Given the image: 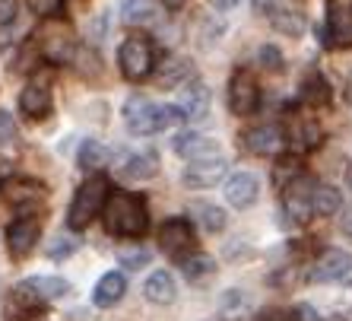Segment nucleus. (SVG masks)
I'll list each match as a JSON object with an SVG mask.
<instances>
[{"instance_id":"obj_25","label":"nucleus","mask_w":352,"mask_h":321,"mask_svg":"<svg viewBox=\"0 0 352 321\" xmlns=\"http://www.w3.org/2000/svg\"><path fill=\"white\" fill-rule=\"evenodd\" d=\"M76 165H80L82 172H98V169L108 165V149L98 141H82L80 153H76Z\"/></svg>"},{"instance_id":"obj_16","label":"nucleus","mask_w":352,"mask_h":321,"mask_svg":"<svg viewBox=\"0 0 352 321\" xmlns=\"http://www.w3.org/2000/svg\"><path fill=\"white\" fill-rule=\"evenodd\" d=\"M178 108L188 121H200V118H206V112H210V90H206L200 80H188L184 83V90H181Z\"/></svg>"},{"instance_id":"obj_13","label":"nucleus","mask_w":352,"mask_h":321,"mask_svg":"<svg viewBox=\"0 0 352 321\" xmlns=\"http://www.w3.org/2000/svg\"><path fill=\"white\" fill-rule=\"evenodd\" d=\"M41 54L54 64H67L70 58H76V41L67 32L64 25H48L41 32Z\"/></svg>"},{"instance_id":"obj_45","label":"nucleus","mask_w":352,"mask_h":321,"mask_svg":"<svg viewBox=\"0 0 352 321\" xmlns=\"http://www.w3.org/2000/svg\"><path fill=\"white\" fill-rule=\"evenodd\" d=\"M162 3H165V7H168V10H178L181 3H184V0H162Z\"/></svg>"},{"instance_id":"obj_27","label":"nucleus","mask_w":352,"mask_h":321,"mask_svg":"<svg viewBox=\"0 0 352 321\" xmlns=\"http://www.w3.org/2000/svg\"><path fill=\"white\" fill-rule=\"evenodd\" d=\"M343 207V194L333 185H314V214L320 216H333Z\"/></svg>"},{"instance_id":"obj_19","label":"nucleus","mask_w":352,"mask_h":321,"mask_svg":"<svg viewBox=\"0 0 352 321\" xmlns=\"http://www.w3.org/2000/svg\"><path fill=\"white\" fill-rule=\"evenodd\" d=\"M153 74H156V83L162 90H172V86H181L184 80H190L194 67L184 58H178V54H165L162 61H156V70H153Z\"/></svg>"},{"instance_id":"obj_23","label":"nucleus","mask_w":352,"mask_h":321,"mask_svg":"<svg viewBox=\"0 0 352 321\" xmlns=\"http://www.w3.org/2000/svg\"><path fill=\"white\" fill-rule=\"evenodd\" d=\"M190 220L204 232H222L226 229V214L216 204H190Z\"/></svg>"},{"instance_id":"obj_42","label":"nucleus","mask_w":352,"mask_h":321,"mask_svg":"<svg viewBox=\"0 0 352 321\" xmlns=\"http://www.w3.org/2000/svg\"><path fill=\"white\" fill-rule=\"evenodd\" d=\"M254 321H289V318L283 315V309H263V312L257 315Z\"/></svg>"},{"instance_id":"obj_41","label":"nucleus","mask_w":352,"mask_h":321,"mask_svg":"<svg viewBox=\"0 0 352 321\" xmlns=\"http://www.w3.org/2000/svg\"><path fill=\"white\" fill-rule=\"evenodd\" d=\"M292 318L295 321H320V315H318V309H314V305H295Z\"/></svg>"},{"instance_id":"obj_17","label":"nucleus","mask_w":352,"mask_h":321,"mask_svg":"<svg viewBox=\"0 0 352 321\" xmlns=\"http://www.w3.org/2000/svg\"><path fill=\"white\" fill-rule=\"evenodd\" d=\"M19 112H23L29 121L48 118L51 115V90L45 83H29V86L19 92Z\"/></svg>"},{"instance_id":"obj_44","label":"nucleus","mask_w":352,"mask_h":321,"mask_svg":"<svg viewBox=\"0 0 352 321\" xmlns=\"http://www.w3.org/2000/svg\"><path fill=\"white\" fill-rule=\"evenodd\" d=\"M219 10H232V7H238V0H213Z\"/></svg>"},{"instance_id":"obj_35","label":"nucleus","mask_w":352,"mask_h":321,"mask_svg":"<svg viewBox=\"0 0 352 321\" xmlns=\"http://www.w3.org/2000/svg\"><path fill=\"white\" fill-rule=\"evenodd\" d=\"M118 261L127 267V271H140V267H146L149 264V251H143V248H124L121 255H118Z\"/></svg>"},{"instance_id":"obj_39","label":"nucleus","mask_w":352,"mask_h":321,"mask_svg":"<svg viewBox=\"0 0 352 321\" xmlns=\"http://www.w3.org/2000/svg\"><path fill=\"white\" fill-rule=\"evenodd\" d=\"M70 251H74V242H70V239H54V242H51V248H48V258L60 261V258H67Z\"/></svg>"},{"instance_id":"obj_8","label":"nucleus","mask_w":352,"mask_h":321,"mask_svg":"<svg viewBox=\"0 0 352 321\" xmlns=\"http://www.w3.org/2000/svg\"><path fill=\"white\" fill-rule=\"evenodd\" d=\"M314 283H349L352 280V255L343 248H330L314 261L311 273Z\"/></svg>"},{"instance_id":"obj_2","label":"nucleus","mask_w":352,"mask_h":321,"mask_svg":"<svg viewBox=\"0 0 352 321\" xmlns=\"http://www.w3.org/2000/svg\"><path fill=\"white\" fill-rule=\"evenodd\" d=\"M108 194H111V191H108V178H102V175L92 172V178L82 181L80 191L74 194V204H70V210H67V226H70L74 232H82L98 214H102V210H105Z\"/></svg>"},{"instance_id":"obj_32","label":"nucleus","mask_w":352,"mask_h":321,"mask_svg":"<svg viewBox=\"0 0 352 321\" xmlns=\"http://www.w3.org/2000/svg\"><path fill=\"white\" fill-rule=\"evenodd\" d=\"M295 143H298V149H314L320 143V127L314 121H302L295 131Z\"/></svg>"},{"instance_id":"obj_26","label":"nucleus","mask_w":352,"mask_h":321,"mask_svg":"<svg viewBox=\"0 0 352 321\" xmlns=\"http://www.w3.org/2000/svg\"><path fill=\"white\" fill-rule=\"evenodd\" d=\"M181 273H184L190 283H204L206 277H213L216 273V261L210 255H204V251H194L190 258L181 261Z\"/></svg>"},{"instance_id":"obj_33","label":"nucleus","mask_w":352,"mask_h":321,"mask_svg":"<svg viewBox=\"0 0 352 321\" xmlns=\"http://www.w3.org/2000/svg\"><path fill=\"white\" fill-rule=\"evenodd\" d=\"M124 19L127 23H143V19L153 17V7H149V0H124Z\"/></svg>"},{"instance_id":"obj_30","label":"nucleus","mask_w":352,"mask_h":321,"mask_svg":"<svg viewBox=\"0 0 352 321\" xmlns=\"http://www.w3.org/2000/svg\"><path fill=\"white\" fill-rule=\"evenodd\" d=\"M181 121H188V118L181 115L178 105H159L156 102V108H153V127H156V134L168 131V127H175V124H181Z\"/></svg>"},{"instance_id":"obj_46","label":"nucleus","mask_w":352,"mask_h":321,"mask_svg":"<svg viewBox=\"0 0 352 321\" xmlns=\"http://www.w3.org/2000/svg\"><path fill=\"white\" fill-rule=\"evenodd\" d=\"M349 102H352V80H349Z\"/></svg>"},{"instance_id":"obj_9","label":"nucleus","mask_w":352,"mask_h":321,"mask_svg":"<svg viewBox=\"0 0 352 321\" xmlns=\"http://www.w3.org/2000/svg\"><path fill=\"white\" fill-rule=\"evenodd\" d=\"M38 236H41L38 216H16V220L7 226L10 258H13V261H23V258H29V251L38 245Z\"/></svg>"},{"instance_id":"obj_15","label":"nucleus","mask_w":352,"mask_h":321,"mask_svg":"<svg viewBox=\"0 0 352 321\" xmlns=\"http://www.w3.org/2000/svg\"><path fill=\"white\" fill-rule=\"evenodd\" d=\"M153 102L143 99V96H131V99L124 102L121 115H124V124H127V131L137 134V137H146V134H156L153 127Z\"/></svg>"},{"instance_id":"obj_31","label":"nucleus","mask_w":352,"mask_h":321,"mask_svg":"<svg viewBox=\"0 0 352 321\" xmlns=\"http://www.w3.org/2000/svg\"><path fill=\"white\" fill-rule=\"evenodd\" d=\"M298 175H302V163H298L295 156H286L283 163H276V169H273V178H276L279 188H286L289 181L298 178Z\"/></svg>"},{"instance_id":"obj_14","label":"nucleus","mask_w":352,"mask_h":321,"mask_svg":"<svg viewBox=\"0 0 352 321\" xmlns=\"http://www.w3.org/2000/svg\"><path fill=\"white\" fill-rule=\"evenodd\" d=\"M226 200H229L235 210H245V207H251L257 200V194H261V185H257V175L254 172H232L229 178H226Z\"/></svg>"},{"instance_id":"obj_10","label":"nucleus","mask_w":352,"mask_h":321,"mask_svg":"<svg viewBox=\"0 0 352 321\" xmlns=\"http://www.w3.org/2000/svg\"><path fill=\"white\" fill-rule=\"evenodd\" d=\"M181 181H184V188H213V185L226 181V159H222V153L204 156V159H190Z\"/></svg>"},{"instance_id":"obj_40","label":"nucleus","mask_w":352,"mask_h":321,"mask_svg":"<svg viewBox=\"0 0 352 321\" xmlns=\"http://www.w3.org/2000/svg\"><path fill=\"white\" fill-rule=\"evenodd\" d=\"M16 10H19V0H0V25H10L16 19Z\"/></svg>"},{"instance_id":"obj_37","label":"nucleus","mask_w":352,"mask_h":321,"mask_svg":"<svg viewBox=\"0 0 352 321\" xmlns=\"http://www.w3.org/2000/svg\"><path fill=\"white\" fill-rule=\"evenodd\" d=\"M257 61H261V67H267L270 74L283 70V54H279V48H273V45H263L261 54H257Z\"/></svg>"},{"instance_id":"obj_22","label":"nucleus","mask_w":352,"mask_h":321,"mask_svg":"<svg viewBox=\"0 0 352 321\" xmlns=\"http://www.w3.org/2000/svg\"><path fill=\"white\" fill-rule=\"evenodd\" d=\"M298 96H302L305 105L320 108V105H327V102H330L333 90H330V83L324 80L320 74H308V76L302 80V90H298Z\"/></svg>"},{"instance_id":"obj_36","label":"nucleus","mask_w":352,"mask_h":321,"mask_svg":"<svg viewBox=\"0 0 352 321\" xmlns=\"http://www.w3.org/2000/svg\"><path fill=\"white\" fill-rule=\"evenodd\" d=\"M254 10L263 13V17H276V13L295 10V0H254Z\"/></svg>"},{"instance_id":"obj_7","label":"nucleus","mask_w":352,"mask_h":321,"mask_svg":"<svg viewBox=\"0 0 352 321\" xmlns=\"http://www.w3.org/2000/svg\"><path fill=\"white\" fill-rule=\"evenodd\" d=\"M286 131L276 124H261V127H248L241 134V147L251 156H279L286 149Z\"/></svg>"},{"instance_id":"obj_21","label":"nucleus","mask_w":352,"mask_h":321,"mask_svg":"<svg viewBox=\"0 0 352 321\" xmlns=\"http://www.w3.org/2000/svg\"><path fill=\"white\" fill-rule=\"evenodd\" d=\"M124 293H127V280H124V273H118V271L102 273L98 283H96V289H92V302H96L98 309H108V305L121 302Z\"/></svg>"},{"instance_id":"obj_18","label":"nucleus","mask_w":352,"mask_h":321,"mask_svg":"<svg viewBox=\"0 0 352 321\" xmlns=\"http://www.w3.org/2000/svg\"><path fill=\"white\" fill-rule=\"evenodd\" d=\"M172 149L184 159H204V156H216V153H219V143H216L213 137H204V134H197V131H184L181 137H175Z\"/></svg>"},{"instance_id":"obj_29","label":"nucleus","mask_w":352,"mask_h":321,"mask_svg":"<svg viewBox=\"0 0 352 321\" xmlns=\"http://www.w3.org/2000/svg\"><path fill=\"white\" fill-rule=\"evenodd\" d=\"M270 19H273V29H276V32H286V35H292V39H298V35L308 29V23H305V17L298 10H286V13H276V17H270Z\"/></svg>"},{"instance_id":"obj_1","label":"nucleus","mask_w":352,"mask_h":321,"mask_svg":"<svg viewBox=\"0 0 352 321\" xmlns=\"http://www.w3.org/2000/svg\"><path fill=\"white\" fill-rule=\"evenodd\" d=\"M102 222H105V232H111V236L140 239L149 229L146 200L140 194H131V191H111L105 200V210H102Z\"/></svg>"},{"instance_id":"obj_11","label":"nucleus","mask_w":352,"mask_h":321,"mask_svg":"<svg viewBox=\"0 0 352 321\" xmlns=\"http://www.w3.org/2000/svg\"><path fill=\"white\" fill-rule=\"evenodd\" d=\"M327 41L333 48H352V0H327Z\"/></svg>"},{"instance_id":"obj_28","label":"nucleus","mask_w":352,"mask_h":321,"mask_svg":"<svg viewBox=\"0 0 352 321\" xmlns=\"http://www.w3.org/2000/svg\"><path fill=\"white\" fill-rule=\"evenodd\" d=\"M29 283L41 296V302H54V299L67 296V289H70V283L64 277H29Z\"/></svg>"},{"instance_id":"obj_3","label":"nucleus","mask_w":352,"mask_h":321,"mask_svg":"<svg viewBox=\"0 0 352 321\" xmlns=\"http://www.w3.org/2000/svg\"><path fill=\"white\" fill-rule=\"evenodd\" d=\"M118 67H121L124 80H131V83H140V80H146V76H153V70H156L153 41H149L146 35H131V39L121 45V51H118Z\"/></svg>"},{"instance_id":"obj_34","label":"nucleus","mask_w":352,"mask_h":321,"mask_svg":"<svg viewBox=\"0 0 352 321\" xmlns=\"http://www.w3.org/2000/svg\"><path fill=\"white\" fill-rule=\"evenodd\" d=\"M25 3H29V10H32L35 17H41V19L58 17L60 10H64V0H25Z\"/></svg>"},{"instance_id":"obj_38","label":"nucleus","mask_w":352,"mask_h":321,"mask_svg":"<svg viewBox=\"0 0 352 321\" xmlns=\"http://www.w3.org/2000/svg\"><path fill=\"white\" fill-rule=\"evenodd\" d=\"M13 141H16V121L10 112L0 108V147H10Z\"/></svg>"},{"instance_id":"obj_20","label":"nucleus","mask_w":352,"mask_h":321,"mask_svg":"<svg viewBox=\"0 0 352 321\" xmlns=\"http://www.w3.org/2000/svg\"><path fill=\"white\" fill-rule=\"evenodd\" d=\"M143 296L153 305H172L178 296V287H175V277L168 271H153L143 283Z\"/></svg>"},{"instance_id":"obj_24","label":"nucleus","mask_w":352,"mask_h":321,"mask_svg":"<svg viewBox=\"0 0 352 321\" xmlns=\"http://www.w3.org/2000/svg\"><path fill=\"white\" fill-rule=\"evenodd\" d=\"M159 169V156L156 153H131L121 163V175L124 178H149Z\"/></svg>"},{"instance_id":"obj_43","label":"nucleus","mask_w":352,"mask_h":321,"mask_svg":"<svg viewBox=\"0 0 352 321\" xmlns=\"http://www.w3.org/2000/svg\"><path fill=\"white\" fill-rule=\"evenodd\" d=\"M343 232H346V236H349V239H352V207H349V210H346V214H343Z\"/></svg>"},{"instance_id":"obj_12","label":"nucleus","mask_w":352,"mask_h":321,"mask_svg":"<svg viewBox=\"0 0 352 321\" xmlns=\"http://www.w3.org/2000/svg\"><path fill=\"white\" fill-rule=\"evenodd\" d=\"M0 198L10 207H32L45 200V185L35 178H3L0 181Z\"/></svg>"},{"instance_id":"obj_5","label":"nucleus","mask_w":352,"mask_h":321,"mask_svg":"<svg viewBox=\"0 0 352 321\" xmlns=\"http://www.w3.org/2000/svg\"><path fill=\"white\" fill-rule=\"evenodd\" d=\"M283 207H286V214L292 222H298V226H305V222L314 216V185L311 178H305V175H298V178H292L283 188Z\"/></svg>"},{"instance_id":"obj_4","label":"nucleus","mask_w":352,"mask_h":321,"mask_svg":"<svg viewBox=\"0 0 352 321\" xmlns=\"http://www.w3.org/2000/svg\"><path fill=\"white\" fill-rule=\"evenodd\" d=\"M159 248H162L172 261L181 264L184 258H190L197 251V232L190 229V222L181 220V216L165 220L162 226H159Z\"/></svg>"},{"instance_id":"obj_6","label":"nucleus","mask_w":352,"mask_h":321,"mask_svg":"<svg viewBox=\"0 0 352 321\" xmlns=\"http://www.w3.org/2000/svg\"><path fill=\"white\" fill-rule=\"evenodd\" d=\"M261 105V86L251 70H235L229 80V112L232 115H251Z\"/></svg>"}]
</instances>
